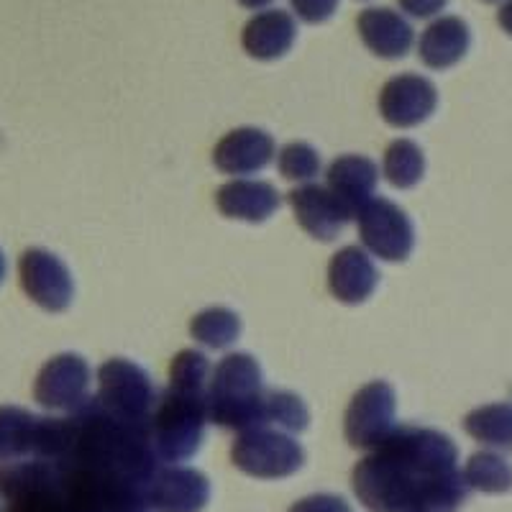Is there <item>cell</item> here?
Segmentation results:
<instances>
[{
    "label": "cell",
    "mask_w": 512,
    "mask_h": 512,
    "mask_svg": "<svg viewBox=\"0 0 512 512\" xmlns=\"http://www.w3.org/2000/svg\"><path fill=\"white\" fill-rule=\"evenodd\" d=\"M351 487L369 512H459L472 489L456 443L431 428H395L354 466Z\"/></svg>",
    "instance_id": "cell-1"
},
{
    "label": "cell",
    "mask_w": 512,
    "mask_h": 512,
    "mask_svg": "<svg viewBox=\"0 0 512 512\" xmlns=\"http://www.w3.org/2000/svg\"><path fill=\"white\" fill-rule=\"evenodd\" d=\"M208 418L231 431L267 425V390L254 356L228 354L218 361L208 384Z\"/></svg>",
    "instance_id": "cell-2"
},
{
    "label": "cell",
    "mask_w": 512,
    "mask_h": 512,
    "mask_svg": "<svg viewBox=\"0 0 512 512\" xmlns=\"http://www.w3.org/2000/svg\"><path fill=\"white\" fill-rule=\"evenodd\" d=\"M208 420V395H190V392L177 390L159 395L157 410L149 420L152 446L159 461L177 464L198 454Z\"/></svg>",
    "instance_id": "cell-3"
},
{
    "label": "cell",
    "mask_w": 512,
    "mask_h": 512,
    "mask_svg": "<svg viewBox=\"0 0 512 512\" xmlns=\"http://www.w3.org/2000/svg\"><path fill=\"white\" fill-rule=\"evenodd\" d=\"M231 461L249 477L285 479L303 466L305 451L290 433L259 425L236 436L231 443Z\"/></svg>",
    "instance_id": "cell-4"
},
{
    "label": "cell",
    "mask_w": 512,
    "mask_h": 512,
    "mask_svg": "<svg viewBox=\"0 0 512 512\" xmlns=\"http://www.w3.org/2000/svg\"><path fill=\"white\" fill-rule=\"evenodd\" d=\"M98 402L118 418L149 425L157 410L159 392L139 364L111 359L98 369Z\"/></svg>",
    "instance_id": "cell-5"
},
{
    "label": "cell",
    "mask_w": 512,
    "mask_h": 512,
    "mask_svg": "<svg viewBox=\"0 0 512 512\" xmlns=\"http://www.w3.org/2000/svg\"><path fill=\"white\" fill-rule=\"evenodd\" d=\"M359 239L384 262H405L415 246V231L408 213L392 200L372 198L356 213Z\"/></svg>",
    "instance_id": "cell-6"
},
{
    "label": "cell",
    "mask_w": 512,
    "mask_h": 512,
    "mask_svg": "<svg viewBox=\"0 0 512 512\" xmlns=\"http://www.w3.org/2000/svg\"><path fill=\"white\" fill-rule=\"evenodd\" d=\"M395 390L387 382L364 384L349 402L344 418L346 441L354 448L374 451L395 431Z\"/></svg>",
    "instance_id": "cell-7"
},
{
    "label": "cell",
    "mask_w": 512,
    "mask_h": 512,
    "mask_svg": "<svg viewBox=\"0 0 512 512\" xmlns=\"http://www.w3.org/2000/svg\"><path fill=\"white\" fill-rule=\"evenodd\" d=\"M18 277L31 303L47 313H62L75 297V282L67 264L47 249H26L18 259Z\"/></svg>",
    "instance_id": "cell-8"
},
{
    "label": "cell",
    "mask_w": 512,
    "mask_h": 512,
    "mask_svg": "<svg viewBox=\"0 0 512 512\" xmlns=\"http://www.w3.org/2000/svg\"><path fill=\"white\" fill-rule=\"evenodd\" d=\"M88 361L77 354H59L49 359L34 382V400L44 410H62L72 413L90 400Z\"/></svg>",
    "instance_id": "cell-9"
},
{
    "label": "cell",
    "mask_w": 512,
    "mask_h": 512,
    "mask_svg": "<svg viewBox=\"0 0 512 512\" xmlns=\"http://www.w3.org/2000/svg\"><path fill=\"white\" fill-rule=\"evenodd\" d=\"M438 105V90L423 75H395L379 90V113L390 126L413 128L431 118Z\"/></svg>",
    "instance_id": "cell-10"
},
{
    "label": "cell",
    "mask_w": 512,
    "mask_h": 512,
    "mask_svg": "<svg viewBox=\"0 0 512 512\" xmlns=\"http://www.w3.org/2000/svg\"><path fill=\"white\" fill-rule=\"evenodd\" d=\"M295 221L318 241H333L351 221V213L341 200L323 185H303L287 192Z\"/></svg>",
    "instance_id": "cell-11"
},
{
    "label": "cell",
    "mask_w": 512,
    "mask_h": 512,
    "mask_svg": "<svg viewBox=\"0 0 512 512\" xmlns=\"http://www.w3.org/2000/svg\"><path fill=\"white\" fill-rule=\"evenodd\" d=\"M208 500V477L187 466L162 469L149 487V507L154 512H200Z\"/></svg>",
    "instance_id": "cell-12"
},
{
    "label": "cell",
    "mask_w": 512,
    "mask_h": 512,
    "mask_svg": "<svg viewBox=\"0 0 512 512\" xmlns=\"http://www.w3.org/2000/svg\"><path fill=\"white\" fill-rule=\"evenodd\" d=\"M356 31L364 47L382 59H400L410 52L415 31L400 11L384 6H369L356 18Z\"/></svg>",
    "instance_id": "cell-13"
},
{
    "label": "cell",
    "mask_w": 512,
    "mask_h": 512,
    "mask_svg": "<svg viewBox=\"0 0 512 512\" xmlns=\"http://www.w3.org/2000/svg\"><path fill=\"white\" fill-rule=\"evenodd\" d=\"M274 159V139L262 128H236L213 149V164L223 175H254Z\"/></svg>",
    "instance_id": "cell-14"
},
{
    "label": "cell",
    "mask_w": 512,
    "mask_h": 512,
    "mask_svg": "<svg viewBox=\"0 0 512 512\" xmlns=\"http://www.w3.org/2000/svg\"><path fill=\"white\" fill-rule=\"evenodd\" d=\"M297 39L295 16L280 8H267L259 11L246 21L241 31V47L249 57L259 62H272V59L285 57Z\"/></svg>",
    "instance_id": "cell-15"
},
{
    "label": "cell",
    "mask_w": 512,
    "mask_h": 512,
    "mask_svg": "<svg viewBox=\"0 0 512 512\" xmlns=\"http://www.w3.org/2000/svg\"><path fill=\"white\" fill-rule=\"evenodd\" d=\"M379 274L369 254L359 246H344L328 264V290L338 303L359 305L377 290Z\"/></svg>",
    "instance_id": "cell-16"
},
{
    "label": "cell",
    "mask_w": 512,
    "mask_h": 512,
    "mask_svg": "<svg viewBox=\"0 0 512 512\" xmlns=\"http://www.w3.org/2000/svg\"><path fill=\"white\" fill-rule=\"evenodd\" d=\"M472 47V31L459 16H438L418 39V57L431 70H448L459 64Z\"/></svg>",
    "instance_id": "cell-17"
},
{
    "label": "cell",
    "mask_w": 512,
    "mask_h": 512,
    "mask_svg": "<svg viewBox=\"0 0 512 512\" xmlns=\"http://www.w3.org/2000/svg\"><path fill=\"white\" fill-rule=\"evenodd\" d=\"M216 205L226 218L246 223H262L280 210L282 198L277 187L262 180H233L218 187Z\"/></svg>",
    "instance_id": "cell-18"
},
{
    "label": "cell",
    "mask_w": 512,
    "mask_h": 512,
    "mask_svg": "<svg viewBox=\"0 0 512 512\" xmlns=\"http://www.w3.org/2000/svg\"><path fill=\"white\" fill-rule=\"evenodd\" d=\"M326 177L328 190L349 208L351 216H356V213L372 200L374 190H377L379 169L369 157L346 154V157L333 159Z\"/></svg>",
    "instance_id": "cell-19"
},
{
    "label": "cell",
    "mask_w": 512,
    "mask_h": 512,
    "mask_svg": "<svg viewBox=\"0 0 512 512\" xmlns=\"http://www.w3.org/2000/svg\"><path fill=\"white\" fill-rule=\"evenodd\" d=\"M41 415L24 408L3 405L0 408V464L34 459L39 446Z\"/></svg>",
    "instance_id": "cell-20"
},
{
    "label": "cell",
    "mask_w": 512,
    "mask_h": 512,
    "mask_svg": "<svg viewBox=\"0 0 512 512\" xmlns=\"http://www.w3.org/2000/svg\"><path fill=\"white\" fill-rule=\"evenodd\" d=\"M464 431L484 446L512 451V402H495L472 410L464 418Z\"/></svg>",
    "instance_id": "cell-21"
},
{
    "label": "cell",
    "mask_w": 512,
    "mask_h": 512,
    "mask_svg": "<svg viewBox=\"0 0 512 512\" xmlns=\"http://www.w3.org/2000/svg\"><path fill=\"white\" fill-rule=\"evenodd\" d=\"M382 172L387 182L400 190H410L423 180L425 172V157L415 141L410 139H397L387 146L382 162Z\"/></svg>",
    "instance_id": "cell-22"
},
{
    "label": "cell",
    "mask_w": 512,
    "mask_h": 512,
    "mask_svg": "<svg viewBox=\"0 0 512 512\" xmlns=\"http://www.w3.org/2000/svg\"><path fill=\"white\" fill-rule=\"evenodd\" d=\"M464 479L484 495H502L512 489V464L492 451H479L464 466Z\"/></svg>",
    "instance_id": "cell-23"
},
{
    "label": "cell",
    "mask_w": 512,
    "mask_h": 512,
    "mask_svg": "<svg viewBox=\"0 0 512 512\" xmlns=\"http://www.w3.org/2000/svg\"><path fill=\"white\" fill-rule=\"evenodd\" d=\"M190 333L208 349H228L239 338L241 320L228 308H208L190 320Z\"/></svg>",
    "instance_id": "cell-24"
},
{
    "label": "cell",
    "mask_w": 512,
    "mask_h": 512,
    "mask_svg": "<svg viewBox=\"0 0 512 512\" xmlns=\"http://www.w3.org/2000/svg\"><path fill=\"white\" fill-rule=\"evenodd\" d=\"M210 361L203 351L185 349L169 364V390L190 392V395H208Z\"/></svg>",
    "instance_id": "cell-25"
},
{
    "label": "cell",
    "mask_w": 512,
    "mask_h": 512,
    "mask_svg": "<svg viewBox=\"0 0 512 512\" xmlns=\"http://www.w3.org/2000/svg\"><path fill=\"white\" fill-rule=\"evenodd\" d=\"M310 413L305 402L287 390L267 392V425L274 423L287 433H303L308 428Z\"/></svg>",
    "instance_id": "cell-26"
},
{
    "label": "cell",
    "mask_w": 512,
    "mask_h": 512,
    "mask_svg": "<svg viewBox=\"0 0 512 512\" xmlns=\"http://www.w3.org/2000/svg\"><path fill=\"white\" fill-rule=\"evenodd\" d=\"M277 167H280L282 177L292 182H308L318 177L320 172V157L313 146L305 141H292L277 157Z\"/></svg>",
    "instance_id": "cell-27"
},
{
    "label": "cell",
    "mask_w": 512,
    "mask_h": 512,
    "mask_svg": "<svg viewBox=\"0 0 512 512\" xmlns=\"http://www.w3.org/2000/svg\"><path fill=\"white\" fill-rule=\"evenodd\" d=\"M290 8L305 24H323L336 13L338 0H290Z\"/></svg>",
    "instance_id": "cell-28"
},
{
    "label": "cell",
    "mask_w": 512,
    "mask_h": 512,
    "mask_svg": "<svg viewBox=\"0 0 512 512\" xmlns=\"http://www.w3.org/2000/svg\"><path fill=\"white\" fill-rule=\"evenodd\" d=\"M290 512H354L344 497L336 495H310L305 500L295 502Z\"/></svg>",
    "instance_id": "cell-29"
},
{
    "label": "cell",
    "mask_w": 512,
    "mask_h": 512,
    "mask_svg": "<svg viewBox=\"0 0 512 512\" xmlns=\"http://www.w3.org/2000/svg\"><path fill=\"white\" fill-rule=\"evenodd\" d=\"M448 0H397L400 13L410 18H438Z\"/></svg>",
    "instance_id": "cell-30"
},
{
    "label": "cell",
    "mask_w": 512,
    "mask_h": 512,
    "mask_svg": "<svg viewBox=\"0 0 512 512\" xmlns=\"http://www.w3.org/2000/svg\"><path fill=\"white\" fill-rule=\"evenodd\" d=\"M497 24H500V29L507 36H512V0H505L500 6V11H497Z\"/></svg>",
    "instance_id": "cell-31"
},
{
    "label": "cell",
    "mask_w": 512,
    "mask_h": 512,
    "mask_svg": "<svg viewBox=\"0 0 512 512\" xmlns=\"http://www.w3.org/2000/svg\"><path fill=\"white\" fill-rule=\"evenodd\" d=\"M236 3H239V6H244V8H249V11L259 13V11H267L274 0H236Z\"/></svg>",
    "instance_id": "cell-32"
},
{
    "label": "cell",
    "mask_w": 512,
    "mask_h": 512,
    "mask_svg": "<svg viewBox=\"0 0 512 512\" xmlns=\"http://www.w3.org/2000/svg\"><path fill=\"white\" fill-rule=\"evenodd\" d=\"M3 277H6V256L0 251V282H3Z\"/></svg>",
    "instance_id": "cell-33"
},
{
    "label": "cell",
    "mask_w": 512,
    "mask_h": 512,
    "mask_svg": "<svg viewBox=\"0 0 512 512\" xmlns=\"http://www.w3.org/2000/svg\"><path fill=\"white\" fill-rule=\"evenodd\" d=\"M0 512H6V500L0 497Z\"/></svg>",
    "instance_id": "cell-34"
},
{
    "label": "cell",
    "mask_w": 512,
    "mask_h": 512,
    "mask_svg": "<svg viewBox=\"0 0 512 512\" xmlns=\"http://www.w3.org/2000/svg\"><path fill=\"white\" fill-rule=\"evenodd\" d=\"M484 3H500V0H484Z\"/></svg>",
    "instance_id": "cell-35"
}]
</instances>
